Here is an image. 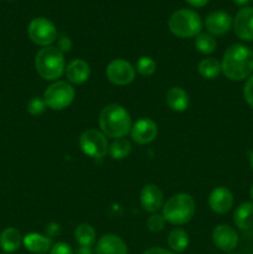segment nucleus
Segmentation results:
<instances>
[{"label":"nucleus","instance_id":"22","mask_svg":"<svg viewBox=\"0 0 253 254\" xmlns=\"http://www.w3.org/2000/svg\"><path fill=\"white\" fill-rule=\"evenodd\" d=\"M96 237V230L89 223H79L74 230V240L81 247H92Z\"/></svg>","mask_w":253,"mask_h":254},{"label":"nucleus","instance_id":"13","mask_svg":"<svg viewBox=\"0 0 253 254\" xmlns=\"http://www.w3.org/2000/svg\"><path fill=\"white\" fill-rule=\"evenodd\" d=\"M205 26L208 34L212 36H222L227 34L233 26V19L228 12L222 11V10L212 11L206 17Z\"/></svg>","mask_w":253,"mask_h":254},{"label":"nucleus","instance_id":"3","mask_svg":"<svg viewBox=\"0 0 253 254\" xmlns=\"http://www.w3.org/2000/svg\"><path fill=\"white\" fill-rule=\"evenodd\" d=\"M35 68L46 81H57L66 69L64 55L55 46L42 47L35 56Z\"/></svg>","mask_w":253,"mask_h":254},{"label":"nucleus","instance_id":"28","mask_svg":"<svg viewBox=\"0 0 253 254\" xmlns=\"http://www.w3.org/2000/svg\"><path fill=\"white\" fill-rule=\"evenodd\" d=\"M46 103H45L44 98L39 96H35L32 98H30V101L27 102V111L31 116H41L45 111H46Z\"/></svg>","mask_w":253,"mask_h":254},{"label":"nucleus","instance_id":"34","mask_svg":"<svg viewBox=\"0 0 253 254\" xmlns=\"http://www.w3.org/2000/svg\"><path fill=\"white\" fill-rule=\"evenodd\" d=\"M185 1L193 7H202L205 6L210 0H185Z\"/></svg>","mask_w":253,"mask_h":254},{"label":"nucleus","instance_id":"25","mask_svg":"<svg viewBox=\"0 0 253 254\" xmlns=\"http://www.w3.org/2000/svg\"><path fill=\"white\" fill-rule=\"evenodd\" d=\"M131 145L130 141L126 138H118L114 139L113 143L109 145L108 153L112 159L114 160H122V159L126 158L130 154Z\"/></svg>","mask_w":253,"mask_h":254},{"label":"nucleus","instance_id":"39","mask_svg":"<svg viewBox=\"0 0 253 254\" xmlns=\"http://www.w3.org/2000/svg\"><path fill=\"white\" fill-rule=\"evenodd\" d=\"M6 1H15V0H6Z\"/></svg>","mask_w":253,"mask_h":254},{"label":"nucleus","instance_id":"20","mask_svg":"<svg viewBox=\"0 0 253 254\" xmlns=\"http://www.w3.org/2000/svg\"><path fill=\"white\" fill-rule=\"evenodd\" d=\"M233 222L242 231L253 228V202L241 203L233 213Z\"/></svg>","mask_w":253,"mask_h":254},{"label":"nucleus","instance_id":"15","mask_svg":"<svg viewBox=\"0 0 253 254\" xmlns=\"http://www.w3.org/2000/svg\"><path fill=\"white\" fill-rule=\"evenodd\" d=\"M140 203L146 212L155 213L164 206V195L160 188L154 184H148L141 189Z\"/></svg>","mask_w":253,"mask_h":254},{"label":"nucleus","instance_id":"32","mask_svg":"<svg viewBox=\"0 0 253 254\" xmlns=\"http://www.w3.org/2000/svg\"><path fill=\"white\" fill-rule=\"evenodd\" d=\"M57 49L64 54V52H68L71 51L72 49V41L69 37L67 36H61L59 40H57Z\"/></svg>","mask_w":253,"mask_h":254},{"label":"nucleus","instance_id":"4","mask_svg":"<svg viewBox=\"0 0 253 254\" xmlns=\"http://www.w3.org/2000/svg\"><path fill=\"white\" fill-rule=\"evenodd\" d=\"M195 200L189 193H176L163 206V217L166 222L181 226L191 221L195 215Z\"/></svg>","mask_w":253,"mask_h":254},{"label":"nucleus","instance_id":"7","mask_svg":"<svg viewBox=\"0 0 253 254\" xmlns=\"http://www.w3.org/2000/svg\"><path fill=\"white\" fill-rule=\"evenodd\" d=\"M78 145L82 153L92 159H103L109 148L106 135L97 129L84 130L79 136Z\"/></svg>","mask_w":253,"mask_h":254},{"label":"nucleus","instance_id":"21","mask_svg":"<svg viewBox=\"0 0 253 254\" xmlns=\"http://www.w3.org/2000/svg\"><path fill=\"white\" fill-rule=\"evenodd\" d=\"M22 236L16 228H5L0 235V247L5 253H12L20 248L22 245Z\"/></svg>","mask_w":253,"mask_h":254},{"label":"nucleus","instance_id":"10","mask_svg":"<svg viewBox=\"0 0 253 254\" xmlns=\"http://www.w3.org/2000/svg\"><path fill=\"white\" fill-rule=\"evenodd\" d=\"M237 232L228 225H218L212 231V242L222 252H232L238 246Z\"/></svg>","mask_w":253,"mask_h":254},{"label":"nucleus","instance_id":"19","mask_svg":"<svg viewBox=\"0 0 253 254\" xmlns=\"http://www.w3.org/2000/svg\"><path fill=\"white\" fill-rule=\"evenodd\" d=\"M166 104L173 109L174 112H184L188 109L190 99H189L188 92L181 87H171L168 89L165 94Z\"/></svg>","mask_w":253,"mask_h":254},{"label":"nucleus","instance_id":"14","mask_svg":"<svg viewBox=\"0 0 253 254\" xmlns=\"http://www.w3.org/2000/svg\"><path fill=\"white\" fill-rule=\"evenodd\" d=\"M233 195L225 186H218L211 191L208 196V206L218 215H225L232 208Z\"/></svg>","mask_w":253,"mask_h":254},{"label":"nucleus","instance_id":"8","mask_svg":"<svg viewBox=\"0 0 253 254\" xmlns=\"http://www.w3.org/2000/svg\"><path fill=\"white\" fill-rule=\"evenodd\" d=\"M27 35L35 45L47 47L57 40V29L51 20L46 17H35L27 27Z\"/></svg>","mask_w":253,"mask_h":254},{"label":"nucleus","instance_id":"2","mask_svg":"<svg viewBox=\"0 0 253 254\" xmlns=\"http://www.w3.org/2000/svg\"><path fill=\"white\" fill-rule=\"evenodd\" d=\"M99 127L106 136L124 138L131 129L130 114L119 104H108L99 113Z\"/></svg>","mask_w":253,"mask_h":254},{"label":"nucleus","instance_id":"18","mask_svg":"<svg viewBox=\"0 0 253 254\" xmlns=\"http://www.w3.org/2000/svg\"><path fill=\"white\" fill-rule=\"evenodd\" d=\"M22 245L25 246L29 252L34 254H46L52 248V240L47 236L40 235V233L31 232L27 233L22 238Z\"/></svg>","mask_w":253,"mask_h":254},{"label":"nucleus","instance_id":"24","mask_svg":"<svg viewBox=\"0 0 253 254\" xmlns=\"http://www.w3.org/2000/svg\"><path fill=\"white\" fill-rule=\"evenodd\" d=\"M189 235L183 228H174L168 236V245L173 252H184L189 247Z\"/></svg>","mask_w":253,"mask_h":254},{"label":"nucleus","instance_id":"9","mask_svg":"<svg viewBox=\"0 0 253 254\" xmlns=\"http://www.w3.org/2000/svg\"><path fill=\"white\" fill-rule=\"evenodd\" d=\"M107 78L116 86H126L135 78V67L123 59L111 61L106 69Z\"/></svg>","mask_w":253,"mask_h":254},{"label":"nucleus","instance_id":"33","mask_svg":"<svg viewBox=\"0 0 253 254\" xmlns=\"http://www.w3.org/2000/svg\"><path fill=\"white\" fill-rule=\"evenodd\" d=\"M143 254H176V253L171 252V251H168V250H164V248L151 247V248H148L146 251H144Z\"/></svg>","mask_w":253,"mask_h":254},{"label":"nucleus","instance_id":"16","mask_svg":"<svg viewBox=\"0 0 253 254\" xmlns=\"http://www.w3.org/2000/svg\"><path fill=\"white\" fill-rule=\"evenodd\" d=\"M96 252L97 254H128V247L121 237L107 233L97 242Z\"/></svg>","mask_w":253,"mask_h":254},{"label":"nucleus","instance_id":"31","mask_svg":"<svg viewBox=\"0 0 253 254\" xmlns=\"http://www.w3.org/2000/svg\"><path fill=\"white\" fill-rule=\"evenodd\" d=\"M49 254H73L71 246L64 242H57L52 246Z\"/></svg>","mask_w":253,"mask_h":254},{"label":"nucleus","instance_id":"37","mask_svg":"<svg viewBox=\"0 0 253 254\" xmlns=\"http://www.w3.org/2000/svg\"><path fill=\"white\" fill-rule=\"evenodd\" d=\"M250 164H251V168H252V170H253V151L251 153V155H250Z\"/></svg>","mask_w":253,"mask_h":254},{"label":"nucleus","instance_id":"35","mask_svg":"<svg viewBox=\"0 0 253 254\" xmlns=\"http://www.w3.org/2000/svg\"><path fill=\"white\" fill-rule=\"evenodd\" d=\"M77 254H92L91 247H79V250L77 251Z\"/></svg>","mask_w":253,"mask_h":254},{"label":"nucleus","instance_id":"23","mask_svg":"<svg viewBox=\"0 0 253 254\" xmlns=\"http://www.w3.org/2000/svg\"><path fill=\"white\" fill-rule=\"evenodd\" d=\"M197 71L203 78L206 79H215L216 77L220 76L222 72L221 68V62L215 57H207V59L201 60L197 66Z\"/></svg>","mask_w":253,"mask_h":254},{"label":"nucleus","instance_id":"40","mask_svg":"<svg viewBox=\"0 0 253 254\" xmlns=\"http://www.w3.org/2000/svg\"><path fill=\"white\" fill-rule=\"evenodd\" d=\"M5 254H7V253H5Z\"/></svg>","mask_w":253,"mask_h":254},{"label":"nucleus","instance_id":"26","mask_svg":"<svg viewBox=\"0 0 253 254\" xmlns=\"http://www.w3.org/2000/svg\"><path fill=\"white\" fill-rule=\"evenodd\" d=\"M217 46V42H216L215 36H212L211 34H198L195 37V47L198 52L203 55H210L212 54L216 50Z\"/></svg>","mask_w":253,"mask_h":254},{"label":"nucleus","instance_id":"29","mask_svg":"<svg viewBox=\"0 0 253 254\" xmlns=\"http://www.w3.org/2000/svg\"><path fill=\"white\" fill-rule=\"evenodd\" d=\"M146 226H148L149 230L151 232H160L164 230V226H165V220L161 215H151L150 217L146 221Z\"/></svg>","mask_w":253,"mask_h":254},{"label":"nucleus","instance_id":"30","mask_svg":"<svg viewBox=\"0 0 253 254\" xmlns=\"http://www.w3.org/2000/svg\"><path fill=\"white\" fill-rule=\"evenodd\" d=\"M243 97L248 106L253 108V74H251L243 86Z\"/></svg>","mask_w":253,"mask_h":254},{"label":"nucleus","instance_id":"12","mask_svg":"<svg viewBox=\"0 0 253 254\" xmlns=\"http://www.w3.org/2000/svg\"><path fill=\"white\" fill-rule=\"evenodd\" d=\"M233 30L242 41H253V7H242L233 19Z\"/></svg>","mask_w":253,"mask_h":254},{"label":"nucleus","instance_id":"6","mask_svg":"<svg viewBox=\"0 0 253 254\" xmlns=\"http://www.w3.org/2000/svg\"><path fill=\"white\" fill-rule=\"evenodd\" d=\"M76 91L73 86L66 81H56L50 84L44 92V101L52 111H62L73 102Z\"/></svg>","mask_w":253,"mask_h":254},{"label":"nucleus","instance_id":"5","mask_svg":"<svg viewBox=\"0 0 253 254\" xmlns=\"http://www.w3.org/2000/svg\"><path fill=\"white\" fill-rule=\"evenodd\" d=\"M169 30L180 39L196 37L202 29L200 15L191 9H179L169 19Z\"/></svg>","mask_w":253,"mask_h":254},{"label":"nucleus","instance_id":"1","mask_svg":"<svg viewBox=\"0 0 253 254\" xmlns=\"http://www.w3.org/2000/svg\"><path fill=\"white\" fill-rule=\"evenodd\" d=\"M221 68L230 81L240 82L253 72V51L242 44H233L222 56Z\"/></svg>","mask_w":253,"mask_h":254},{"label":"nucleus","instance_id":"17","mask_svg":"<svg viewBox=\"0 0 253 254\" xmlns=\"http://www.w3.org/2000/svg\"><path fill=\"white\" fill-rule=\"evenodd\" d=\"M64 74H66L68 83L82 84L89 78L91 68H89V64L84 60L74 59L66 66Z\"/></svg>","mask_w":253,"mask_h":254},{"label":"nucleus","instance_id":"38","mask_svg":"<svg viewBox=\"0 0 253 254\" xmlns=\"http://www.w3.org/2000/svg\"><path fill=\"white\" fill-rule=\"evenodd\" d=\"M250 195H251V198L253 200V184L251 185V189H250Z\"/></svg>","mask_w":253,"mask_h":254},{"label":"nucleus","instance_id":"36","mask_svg":"<svg viewBox=\"0 0 253 254\" xmlns=\"http://www.w3.org/2000/svg\"><path fill=\"white\" fill-rule=\"evenodd\" d=\"M251 0H233V2H235L236 5H240V6H243V5L248 4Z\"/></svg>","mask_w":253,"mask_h":254},{"label":"nucleus","instance_id":"11","mask_svg":"<svg viewBox=\"0 0 253 254\" xmlns=\"http://www.w3.org/2000/svg\"><path fill=\"white\" fill-rule=\"evenodd\" d=\"M130 135L136 144L145 145L155 140L158 136V126L153 119L140 118L131 126Z\"/></svg>","mask_w":253,"mask_h":254},{"label":"nucleus","instance_id":"27","mask_svg":"<svg viewBox=\"0 0 253 254\" xmlns=\"http://www.w3.org/2000/svg\"><path fill=\"white\" fill-rule=\"evenodd\" d=\"M135 71L140 73L141 76H151L156 71V62L149 56H141L136 61Z\"/></svg>","mask_w":253,"mask_h":254}]
</instances>
